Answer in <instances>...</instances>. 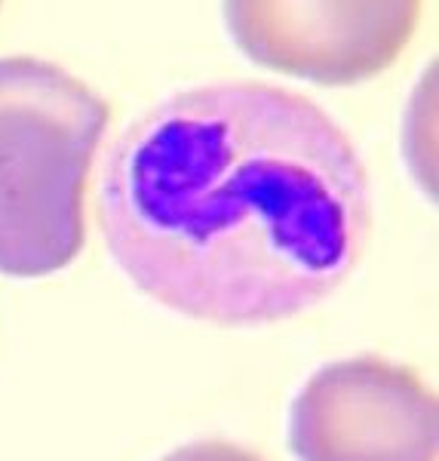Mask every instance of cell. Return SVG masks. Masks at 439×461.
Instances as JSON below:
<instances>
[{"label": "cell", "mask_w": 439, "mask_h": 461, "mask_svg": "<svg viewBox=\"0 0 439 461\" xmlns=\"http://www.w3.org/2000/svg\"><path fill=\"white\" fill-rule=\"evenodd\" d=\"M421 0H225L249 62L319 86H354L390 68L412 41Z\"/></svg>", "instance_id": "4"}, {"label": "cell", "mask_w": 439, "mask_h": 461, "mask_svg": "<svg viewBox=\"0 0 439 461\" xmlns=\"http://www.w3.org/2000/svg\"><path fill=\"white\" fill-rule=\"evenodd\" d=\"M95 219L139 293L243 330L299 317L351 277L372 234V185L347 132L308 95L210 84L114 139Z\"/></svg>", "instance_id": "1"}, {"label": "cell", "mask_w": 439, "mask_h": 461, "mask_svg": "<svg viewBox=\"0 0 439 461\" xmlns=\"http://www.w3.org/2000/svg\"><path fill=\"white\" fill-rule=\"evenodd\" d=\"M111 108L34 56L0 59V274L49 277L84 252L86 178Z\"/></svg>", "instance_id": "2"}, {"label": "cell", "mask_w": 439, "mask_h": 461, "mask_svg": "<svg viewBox=\"0 0 439 461\" xmlns=\"http://www.w3.org/2000/svg\"><path fill=\"white\" fill-rule=\"evenodd\" d=\"M289 449L299 461H436V397L384 357L329 363L289 406Z\"/></svg>", "instance_id": "3"}, {"label": "cell", "mask_w": 439, "mask_h": 461, "mask_svg": "<svg viewBox=\"0 0 439 461\" xmlns=\"http://www.w3.org/2000/svg\"><path fill=\"white\" fill-rule=\"evenodd\" d=\"M160 461H264L258 452L243 449L237 443L228 440H200V443H188L182 449L169 452L166 458Z\"/></svg>", "instance_id": "5"}]
</instances>
